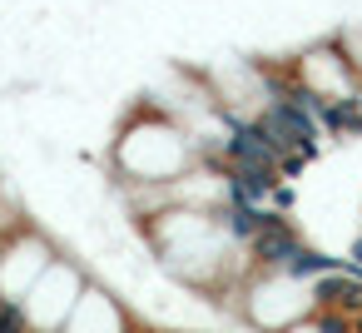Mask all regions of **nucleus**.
Segmentation results:
<instances>
[{
  "mask_svg": "<svg viewBox=\"0 0 362 333\" xmlns=\"http://www.w3.org/2000/svg\"><path fill=\"white\" fill-rule=\"evenodd\" d=\"M293 65H298V75H303L322 100H342V95L362 90V75L352 70V60H347V50H342L337 30H327L322 40L303 45V50L293 55Z\"/></svg>",
  "mask_w": 362,
  "mask_h": 333,
  "instance_id": "20e7f679",
  "label": "nucleus"
},
{
  "mask_svg": "<svg viewBox=\"0 0 362 333\" xmlns=\"http://www.w3.org/2000/svg\"><path fill=\"white\" fill-rule=\"evenodd\" d=\"M144 318L124 303V293H110L100 278L85 283L75 313L65 318V333H115V328H139Z\"/></svg>",
  "mask_w": 362,
  "mask_h": 333,
  "instance_id": "39448f33",
  "label": "nucleus"
},
{
  "mask_svg": "<svg viewBox=\"0 0 362 333\" xmlns=\"http://www.w3.org/2000/svg\"><path fill=\"white\" fill-rule=\"evenodd\" d=\"M55 254H60V244L21 209L16 224H11V234H6V244H0V293L21 303L30 293V283L50 269Z\"/></svg>",
  "mask_w": 362,
  "mask_h": 333,
  "instance_id": "7ed1b4c3",
  "label": "nucleus"
},
{
  "mask_svg": "<svg viewBox=\"0 0 362 333\" xmlns=\"http://www.w3.org/2000/svg\"><path fill=\"white\" fill-rule=\"evenodd\" d=\"M95 273L85 269V259H75V254H55L50 259V269L30 283V293L21 298V308H25V323L30 328H65V318L75 313V303H80V293H85V283H90Z\"/></svg>",
  "mask_w": 362,
  "mask_h": 333,
  "instance_id": "f03ea898",
  "label": "nucleus"
},
{
  "mask_svg": "<svg viewBox=\"0 0 362 333\" xmlns=\"http://www.w3.org/2000/svg\"><path fill=\"white\" fill-rule=\"evenodd\" d=\"M313 308H317V293H313L308 278L253 269L243 278V313H238V323H248V328H303Z\"/></svg>",
  "mask_w": 362,
  "mask_h": 333,
  "instance_id": "f257e3e1",
  "label": "nucleus"
},
{
  "mask_svg": "<svg viewBox=\"0 0 362 333\" xmlns=\"http://www.w3.org/2000/svg\"><path fill=\"white\" fill-rule=\"evenodd\" d=\"M342 259H347L352 269H362V229H357V234L347 239V254H342Z\"/></svg>",
  "mask_w": 362,
  "mask_h": 333,
  "instance_id": "423d86ee",
  "label": "nucleus"
},
{
  "mask_svg": "<svg viewBox=\"0 0 362 333\" xmlns=\"http://www.w3.org/2000/svg\"><path fill=\"white\" fill-rule=\"evenodd\" d=\"M6 209H11V204H6V194H0V214H6Z\"/></svg>",
  "mask_w": 362,
  "mask_h": 333,
  "instance_id": "0eeeda50",
  "label": "nucleus"
}]
</instances>
